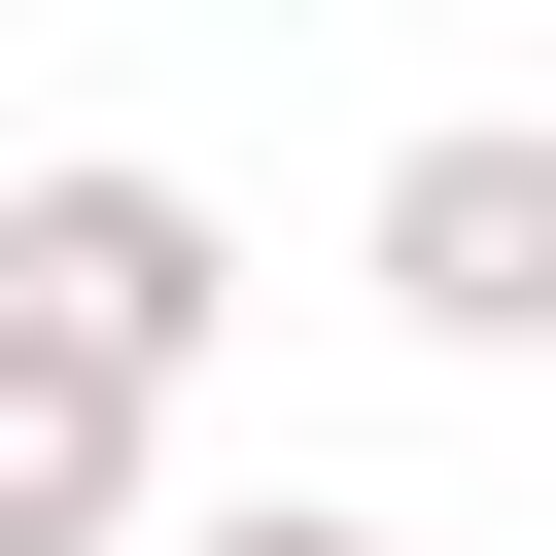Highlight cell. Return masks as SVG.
Masks as SVG:
<instances>
[{"instance_id":"6da1fadb","label":"cell","mask_w":556,"mask_h":556,"mask_svg":"<svg viewBox=\"0 0 556 556\" xmlns=\"http://www.w3.org/2000/svg\"><path fill=\"white\" fill-rule=\"evenodd\" d=\"M0 313H35V348H104V382L174 417V382H208V313H243V243H208L139 139H70V174H0Z\"/></svg>"},{"instance_id":"7a4b0ae2","label":"cell","mask_w":556,"mask_h":556,"mask_svg":"<svg viewBox=\"0 0 556 556\" xmlns=\"http://www.w3.org/2000/svg\"><path fill=\"white\" fill-rule=\"evenodd\" d=\"M382 313H417V348H556V139H521V104H452V139L382 174Z\"/></svg>"},{"instance_id":"3957f363","label":"cell","mask_w":556,"mask_h":556,"mask_svg":"<svg viewBox=\"0 0 556 556\" xmlns=\"http://www.w3.org/2000/svg\"><path fill=\"white\" fill-rule=\"evenodd\" d=\"M139 486H174V417H139L104 348L0 313V556H139Z\"/></svg>"},{"instance_id":"277c9868","label":"cell","mask_w":556,"mask_h":556,"mask_svg":"<svg viewBox=\"0 0 556 556\" xmlns=\"http://www.w3.org/2000/svg\"><path fill=\"white\" fill-rule=\"evenodd\" d=\"M174 556H417V521H348V486H243V521H174Z\"/></svg>"}]
</instances>
